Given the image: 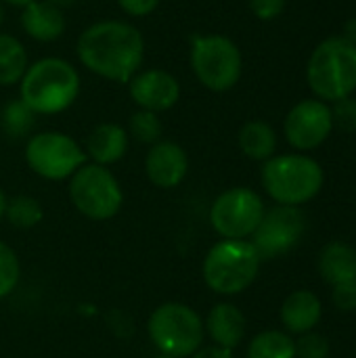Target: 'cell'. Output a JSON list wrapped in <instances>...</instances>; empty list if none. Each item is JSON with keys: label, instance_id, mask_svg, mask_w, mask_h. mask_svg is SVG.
<instances>
[{"label": "cell", "instance_id": "3", "mask_svg": "<svg viewBox=\"0 0 356 358\" xmlns=\"http://www.w3.org/2000/svg\"><path fill=\"white\" fill-rule=\"evenodd\" d=\"M306 82L325 103L353 96L356 90V46L342 36L325 38L311 55Z\"/></svg>", "mask_w": 356, "mask_h": 358}, {"label": "cell", "instance_id": "36", "mask_svg": "<svg viewBox=\"0 0 356 358\" xmlns=\"http://www.w3.org/2000/svg\"><path fill=\"white\" fill-rule=\"evenodd\" d=\"M0 2H6V4H13V6H25V4H29L31 0H0Z\"/></svg>", "mask_w": 356, "mask_h": 358}, {"label": "cell", "instance_id": "10", "mask_svg": "<svg viewBox=\"0 0 356 358\" xmlns=\"http://www.w3.org/2000/svg\"><path fill=\"white\" fill-rule=\"evenodd\" d=\"M266 208L262 197L248 187L222 191L210 208V224L222 239H248L258 229Z\"/></svg>", "mask_w": 356, "mask_h": 358}, {"label": "cell", "instance_id": "7", "mask_svg": "<svg viewBox=\"0 0 356 358\" xmlns=\"http://www.w3.org/2000/svg\"><path fill=\"white\" fill-rule=\"evenodd\" d=\"M191 67L201 86L212 92H227L241 78L243 57L239 46L227 36H195L191 44Z\"/></svg>", "mask_w": 356, "mask_h": 358}, {"label": "cell", "instance_id": "5", "mask_svg": "<svg viewBox=\"0 0 356 358\" xmlns=\"http://www.w3.org/2000/svg\"><path fill=\"white\" fill-rule=\"evenodd\" d=\"M262 258L248 239H222L204 258V281L218 296H237L258 277Z\"/></svg>", "mask_w": 356, "mask_h": 358}, {"label": "cell", "instance_id": "31", "mask_svg": "<svg viewBox=\"0 0 356 358\" xmlns=\"http://www.w3.org/2000/svg\"><path fill=\"white\" fill-rule=\"evenodd\" d=\"M118 4L130 17H147L157 8L159 0H118Z\"/></svg>", "mask_w": 356, "mask_h": 358}, {"label": "cell", "instance_id": "26", "mask_svg": "<svg viewBox=\"0 0 356 358\" xmlns=\"http://www.w3.org/2000/svg\"><path fill=\"white\" fill-rule=\"evenodd\" d=\"M19 279H21L19 258L4 241H0V300L17 289Z\"/></svg>", "mask_w": 356, "mask_h": 358}, {"label": "cell", "instance_id": "25", "mask_svg": "<svg viewBox=\"0 0 356 358\" xmlns=\"http://www.w3.org/2000/svg\"><path fill=\"white\" fill-rule=\"evenodd\" d=\"M128 136H132L134 141L143 143V145H155L157 141H162L164 134V126L157 113L153 111H145L138 109L136 113H132L130 117V126H128Z\"/></svg>", "mask_w": 356, "mask_h": 358}, {"label": "cell", "instance_id": "19", "mask_svg": "<svg viewBox=\"0 0 356 358\" xmlns=\"http://www.w3.org/2000/svg\"><path fill=\"white\" fill-rule=\"evenodd\" d=\"M319 271L332 287L356 281V250L342 241L325 245L319 256Z\"/></svg>", "mask_w": 356, "mask_h": 358}, {"label": "cell", "instance_id": "13", "mask_svg": "<svg viewBox=\"0 0 356 358\" xmlns=\"http://www.w3.org/2000/svg\"><path fill=\"white\" fill-rule=\"evenodd\" d=\"M128 92L138 109L162 113L178 103L180 84L166 69H147V71H136L130 78Z\"/></svg>", "mask_w": 356, "mask_h": 358}, {"label": "cell", "instance_id": "9", "mask_svg": "<svg viewBox=\"0 0 356 358\" xmlns=\"http://www.w3.org/2000/svg\"><path fill=\"white\" fill-rule=\"evenodd\" d=\"M25 162L44 180H69L86 164V151L69 134L46 130L29 136Z\"/></svg>", "mask_w": 356, "mask_h": 358}, {"label": "cell", "instance_id": "1", "mask_svg": "<svg viewBox=\"0 0 356 358\" xmlns=\"http://www.w3.org/2000/svg\"><path fill=\"white\" fill-rule=\"evenodd\" d=\"M80 63L111 82H130L145 59L143 34L118 19H105L88 25L76 44Z\"/></svg>", "mask_w": 356, "mask_h": 358}, {"label": "cell", "instance_id": "38", "mask_svg": "<svg viewBox=\"0 0 356 358\" xmlns=\"http://www.w3.org/2000/svg\"><path fill=\"white\" fill-rule=\"evenodd\" d=\"M155 358H174V357H170V355H162V352H159Z\"/></svg>", "mask_w": 356, "mask_h": 358}, {"label": "cell", "instance_id": "22", "mask_svg": "<svg viewBox=\"0 0 356 358\" xmlns=\"http://www.w3.org/2000/svg\"><path fill=\"white\" fill-rule=\"evenodd\" d=\"M248 358H296V342L283 331L269 329L250 342Z\"/></svg>", "mask_w": 356, "mask_h": 358}, {"label": "cell", "instance_id": "6", "mask_svg": "<svg viewBox=\"0 0 356 358\" xmlns=\"http://www.w3.org/2000/svg\"><path fill=\"white\" fill-rule=\"evenodd\" d=\"M147 334L157 352L174 358H189L204 346L206 327L199 313L189 304L166 302L151 313Z\"/></svg>", "mask_w": 356, "mask_h": 358}, {"label": "cell", "instance_id": "23", "mask_svg": "<svg viewBox=\"0 0 356 358\" xmlns=\"http://www.w3.org/2000/svg\"><path fill=\"white\" fill-rule=\"evenodd\" d=\"M4 218L21 231H29L38 227L44 218V210L36 197L29 195H15L6 201V212Z\"/></svg>", "mask_w": 356, "mask_h": 358}, {"label": "cell", "instance_id": "21", "mask_svg": "<svg viewBox=\"0 0 356 358\" xmlns=\"http://www.w3.org/2000/svg\"><path fill=\"white\" fill-rule=\"evenodd\" d=\"M27 50L10 34H0V86H15L27 69Z\"/></svg>", "mask_w": 356, "mask_h": 358}, {"label": "cell", "instance_id": "37", "mask_svg": "<svg viewBox=\"0 0 356 358\" xmlns=\"http://www.w3.org/2000/svg\"><path fill=\"white\" fill-rule=\"evenodd\" d=\"M2 23H4V8H2V2H0V27H2Z\"/></svg>", "mask_w": 356, "mask_h": 358}, {"label": "cell", "instance_id": "27", "mask_svg": "<svg viewBox=\"0 0 356 358\" xmlns=\"http://www.w3.org/2000/svg\"><path fill=\"white\" fill-rule=\"evenodd\" d=\"M329 355V342L325 336L317 331L302 334L296 342V358H327Z\"/></svg>", "mask_w": 356, "mask_h": 358}, {"label": "cell", "instance_id": "14", "mask_svg": "<svg viewBox=\"0 0 356 358\" xmlns=\"http://www.w3.org/2000/svg\"><path fill=\"white\" fill-rule=\"evenodd\" d=\"M189 172L187 151L174 141H157L145 157V174L157 189L178 187Z\"/></svg>", "mask_w": 356, "mask_h": 358}, {"label": "cell", "instance_id": "17", "mask_svg": "<svg viewBox=\"0 0 356 358\" xmlns=\"http://www.w3.org/2000/svg\"><path fill=\"white\" fill-rule=\"evenodd\" d=\"M128 143H130V136L122 126L105 122L90 130L84 151H86V157L92 159V164L109 168L111 164H118L126 155Z\"/></svg>", "mask_w": 356, "mask_h": 358}, {"label": "cell", "instance_id": "35", "mask_svg": "<svg viewBox=\"0 0 356 358\" xmlns=\"http://www.w3.org/2000/svg\"><path fill=\"white\" fill-rule=\"evenodd\" d=\"M6 195H4V191L0 189V222H2V218H4V212H6Z\"/></svg>", "mask_w": 356, "mask_h": 358}, {"label": "cell", "instance_id": "24", "mask_svg": "<svg viewBox=\"0 0 356 358\" xmlns=\"http://www.w3.org/2000/svg\"><path fill=\"white\" fill-rule=\"evenodd\" d=\"M0 115H2L0 117L2 128L10 136H25L31 130L34 120H36V113L21 99H15V101L6 103Z\"/></svg>", "mask_w": 356, "mask_h": 358}, {"label": "cell", "instance_id": "8", "mask_svg": "<svg viewBox=\"0 0 356 358\" xmlns=\"http://www.w3.org/2000/svg\"><path fill=\"white\" fill-rule=\"evenodd\" d=\"M69 199L82 216L109 220L122 210L124 193L109 168L90 162L69 178Z\"/></svg>", "mask_w": 356, "mask_h": 358}, {"label": "cell", "instance_id": "32", "mask_svg": "<svg viewBox=\"0 0 356 358\" xmlns=\"http://www.w3.org/2000/svg\"><path fill=\"white\" fill-rule=\"evenodd\" d=\"M189 358H233V350L220 348V346H201L193 357Z\"/></svg>", "mask_w": 356, "mask_h": 358}, {"label": "cell", "instance_id": "4", "mask_svg": "<svg viewBox=\"0 0 356 358\" xmlns=\"http://www.w3.org/2000/svg\"><path fill=\"white\" fill-rule=\"evenodd\" d=\"M262 187L279 206H302L323 189V168L304 153L273 155L262 166Z\"/></svg>", "mask_w": 356, "mask_h": 358}, {"label": "cell", "instance_id": "30", "mask_svg": "<svg viewBox=\"0 0 356 358\" xmlns=\"http://www.w3.org/2000/svg\"><path fill=\"white\" fill-rule=\"evenodd\" d=\"M334 304L340 310H356V281L334 287Z\"/></svg>", "mask_w": 356, "mask_h": 358}, {"label": "cell", "instance_id": "34", "mask_svg": "<svg viewBox=\"0 0 356 358\" xmlns=\"http://www.w3.org/2000/svg\"><path fill=\"white\" fill-rule=\"evenodd\" d=\"M46 2H50V4H55V6H59V8H65V6L76 4L78 0H46Z\"/></svg>", "mask_w": 356, "mask_h": 358}, {"label": "cell", "instance_id": "15", "mask_svg": "<svg viewBox=\"0 0 356 358\" xmlns=\"http://www.w3.org/2000/svg\"><path fill=\"white\" fill-rule=\"evenodd\" d=\"M204 327H206V334L212 338L214 346L235 350L245 338L248 319L235 304L220 302L208 313Z\"/></svg>", "mask_w": 356, "mask_h": 358}, {"label": "cell", "instance_id": "29", "mask_svg": "<svg viewBox=\"0 0 356 358\" xmlns=\"http://www.w3.org/2000/svg\"><path fill=\"white\" fill-rule=\"evenodd\" d=\"M285 2L287 0H250V8L260 21H273L285 10Z\"/></svg>", "mask_w": 356, "mask_h": 358}, {"label": "cell", "instance_id": "12", "mask_svg": "<svg viewBox=\"0 0 356 358\" xmlns=\"http://www.w3.org/2000/svg\"><path fill=\"white\" fill-rule=\"evenodd\" d=\"M334 130L332 107L321 99H304L296 103L283 122L287 143L298 151L321 147Z\"/></svg>", "mask_w": 356, "mask_h": 358}, {"label": "cell", "instance_id": "33", "mask_svg": "<svg viewBox=\"0 0 356 358\" xmlns=\"http://www.w3.org/2000/svg\"><path fill=\"white\" fill-rule=\"evenodd\" d=\"M342 38H346L348 42H353L356 46V17L346 21V25H344V36H342Z\"/></svg>", "mask_w": 356, "mask_h": 358}, {"label": "cell", "instance_id": "20", "mask_svg": "<svg viewBox=\"0 0 356 358\" xmlns=\"http://www.w3.org/2000/svg\"><path fill=\"white\" fill-rule=\"evenodd\" d=\"M237 143L245 157L254 162H266L277 151V132L271 124L262 120H252L241 126Z\"/></svg>", "mask_w": 356, "mask_h": 358}, {"label": "cell", "instance_id": "18", "mask_svg": "<svg viewBox=\"0 0 356 358\" xmlns=\"http://www.w3.org/2000/svg\"><path fill=\"white\" fill-rule=\"evenodd\" d=\"M321 313H323L321 300L313 292L300 289L285 298L281 306V323L290 334L302 336L315 331V327L321 321Z\"/></svg>", "mask_w": 356, "mask_h": 358}, {"label": "cell", "instance_id": "16", "mask_svg": "<svg viewBox=\"0 0 356 358\" xmlns=\"http://www.w3.org/2000/svg\"><path fill=\"white\" fill-rule=\"evenodd\" d=\"M21 27L38 42H52L65 34L67 21L59 6L46 0H31L21 10Z\"/></svg>", "mask_w": 356, "mask_h": 358}, {"label": "cell", "instance_id": "28", "mask_svg": "<svg viewBox=\"0 0 356 358\" xmlns=\"http://www.w3.org/2000/svg\"><path fill=\"white\" fill-rule=\"evenodd\" d=\"M329 107H332L334 128H340L344 132H356V99L346 96L332 103Z\"/></svg>", "mask_w": 356, "mask_h": 358}, {"label": "cell", "instance_id": "2", "mask_svg": "<svg viewBox=\"0 0 356 358\" xmlns=\"http://www.w3.org/2000/svg\"><path fill=\"white\" fill-rule=\"evenodd\" d=\"M80 94L78 69L59 57H44L27 65L19 82V99L36 115H57Z\"/></svg>", "mask_w": 356, "mask_h": 358}, {"label": "cell", "instance_id": "11", "mask_svg": "<svg viewBox=\"0 0 356 358\" xmlns=\"http://www.w3.org/2000/svg\"><path fill=\"white\" fill-rule=\"evenodd\" d=\"M306 229V218L296 206H275L264 212L258 229L254 231V248L262 260L287 254L298 245Z\"/></svg>", "mask_w": 356, "mask_h": 358}]
</instances>
